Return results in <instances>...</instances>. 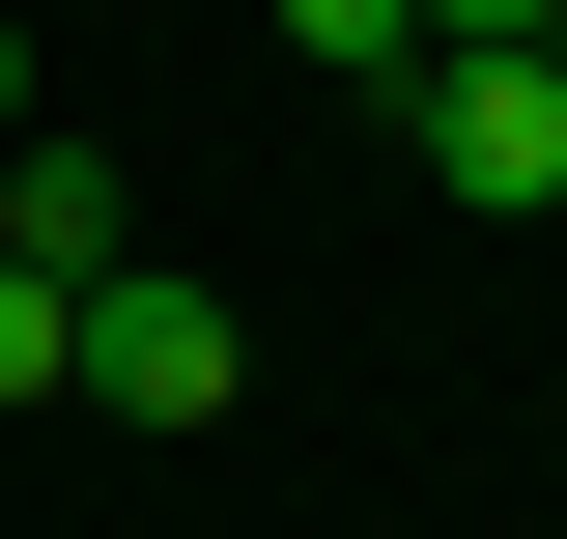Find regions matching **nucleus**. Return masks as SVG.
Wrapping results in <instances>:
<instances>
[{
	"label": "nucleus",
	"instance_id": "obj_2",
	"mask_svg": "<svg viewBox=\"0 0 567 539\" xmlns=\"http://www.w3.org/2000/svg\"><path fill=\"white\" fill-rule=\"evenodd\" d=\"M85 398H114V426H227V398H256L227 284L199 256H114V284H85Z\"/></svg>",
	"mask_w": 567,
	"mask_h": 539
},
{
	"label": "nucleus",
	"instance_id": "obj_1",
	"mask_svg": "<svg viewBox=\"0 0 567 539\" xmlns=\"http://www.w3.org/2000/svg\"><path fill=\"white\" fill-rule=\"evenodd\" d=\"M369 114H398L425 200H483V227H539V200H567V58H398Z\"/></svg>",
	"mask_w": 567,
	"mask_h": 539
},
{
	"label": "nucleus",
	"instance_id": "obj_7",
	"mask_svg": "<svg viewBox=\"0 0 567 539\" xmlns=\"http://www.w3.org/2000/svg\"><path fill=\"white\" fill-rule=\"evenodd\" d=\"M29 114H58V85H29V29H0V142H29Z\"/></svg>",
	"mask_w": 567,
	"mask_h": 539
},
{
	"label": "nucleus",
	"instance_id": "obj_3",
	"mask_svg": "<svg viewBox=\"0 0 567 539\" xmlns=\"http://www.w3.org/2000/svg\"><path fill=\"white\" fill-rule=\"evenodd\" d=\"M0 256H58V284H114V256H142V171L29 114V142H0Z\"/></svg>",
	"mask_w": 567,
	"mask_h": 539
},
{
	"label": "nucleus",
	"instance_id": "obj_6",
	"mask_svg": "<svg viewBox=\"0 0 567 539\" xmlns=\"http://www.w3.org/2000/svg\"><path fill=\"white\" fill-rule=\"evenodd\" d=\"M425 58H567V0H425Z\"/></svg>",
	"mask_w": 567,
	"mask_h": 539
},
{
	"label": "nucleus",
	"instance_id": "obj_5",
	"mask_svg": "<svg viewBox=\"0 0 567 539\" xmlns=\"http://www.w3.org/2000/svg\"><path fill=\"white\" fill-rule=\"evenodd\" d=\"M284 58H312V85H398V58H425V0H284Z\"/></svg>",
	"mask_w": 567,
	"mask_h": 539
},
{
	"label": "nucleus",
	"instance_id": "obj_4",
	"mask_svg": "<svg viewBox=\"0 0 567 539\" xmlns=\"http://www.w3.org/2000/svg\"><path fill=\"white\" fill-rule=\"evenodd\" d=\"M0 398H85V284L58 256H0Z\"/></svg>",
	"mask_w": 567,
	"mask_h": 539
}]
</instances>
